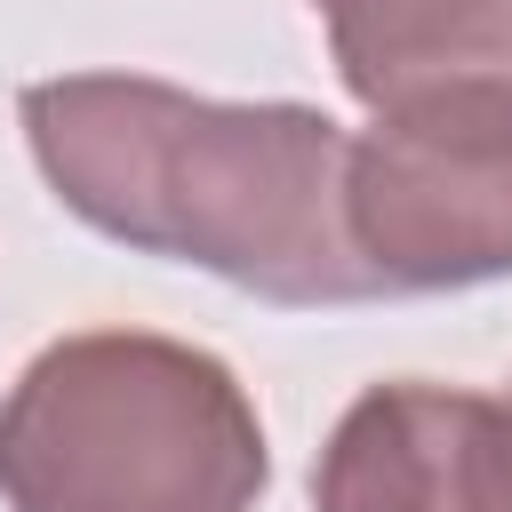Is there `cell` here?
I'll return each instance as SVG.
<instances>
[{
  "label": "cell",
  "mask_w": 512,
  "mask_h": 512,
  "mask_svg": "<svg viewBox=\"0 0 512 512\" xmlns=\"http://www.w3.org/2000/svg\"><path fill=\"white\" fill-rule=\"evenodd\" d=\"M0 488L16 512H240L264 488V432L224 360L88 328L8 392Z\"/></svg>",
  "instance_id": "obj_2"
},
{
  "label": "cell",
  "mask_w": 512,
  "mask_h": 512,
  "mask_svg": "<svg viewBox=\"0 0 512 512\" xmlns=\"http://www.w3.org/2000/svg\"><path fill=\"white\" fill-rule=\"evenodd\" d=\"M352 96L376 112L440 80H512V0H320Z\"/></svg>",
  "instance_id": "obj_5"
},
{
  "label": "cell",
  "mask_w": 512,
  "mask_h": 512,
  "mask_svg": "<svg viewBox=\"0 0 512 512\" xmlns=\"http://www.w3.org/2000/svg\"><path fill=\"white\" fill-rule=\"evenodd\" d=\"M24 128L56 200L128 248L208 264L280 304L384 296L344 216L352 144L304 104H200L88 72L24 88Z\"/></svg>",
  "instance_id": "obj_1"
},
{
  "label": "cell",
  "mask_w": 512,
  "mask_h": 512,
  "mask_svg": "<svg viewBox=\"0 0 512 512\" xmlns=\"http://www.w3.org/2000/svg\"><path fill=\"white\" fill-rule=\"evenodd\" d=\"M344 216L384 296L512 272V80H440L384 104L344 168Z\"/></svg>",
  "instance_id": "obj_3"
},
{
  "label": "cell",
  "mask_w": 512,
  "mask_h": 512,
  "mask_svg": "<svg viewBox=\"0 0 512 512\" xmlns=\"http://www.w3.org/2000/svg\"><path fill=\"white\" fill-rule=\"evenodd\" d=\"M320 512H512V408L448 384H376L344 408Z\"/></svg>",
  "instance_id": "obj_4"
}]
</instances>
